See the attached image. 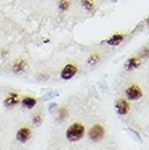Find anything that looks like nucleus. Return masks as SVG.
I'll return each mask as SVG.
<instances>
[{
	"mask_svg": "<svg viewBox=\"0 0 149 150\" xmlns=\"http://www.w3.org/2000/svg\"><path fill=\"white\" fill-rule=\"evenodd\" d=\"M65 135L70 142H78L85 135V126L81 122H75L67 127Z\"/></svg>",
	"mask_w": 149,
	"mask_h": 150,
	"instance_id": "obj_1",
	"label": "nucleus"
},
{
	"mask_svg": "<svg viewBox=\"0 0 149 150\" xmlns=\"http://www.w3.org/2000/svg\"><path fill=\"white\" fill-rule=\"evenodd\" d=\"M104 134H106V129L104 127L101 125V124H96L94 125L93 127L90 128L89 132H88V137L92 142H100L101 139L104 137Z\"/></svg>",
	"mask_w": 149,
	"mask_h": 150,
	"instance_id": "obj_2",
	"label": "nucleus"
},
{
	"mask_svg": "<svg viewBox=\"0 0 149 150\" xmlns=\"http://www.w3.org/2000/svg\"><path fill=\"white\" fill-rule=\"evenodd\" d=\"M125 96H126L127 100L136 101V100L143 97V89L138 85H135V84L130 85L125 89Z\"/></svg>",
	"mask_w": 149,
	"mask_h": 150,
	"instance_id": "obj_3",
	"label": "nucleus"
},
{
	"mask_svg": "<svg viewBox=\"0 0 149 150\" xmlns=\"http://www.w3.org/2000/svg\"><path fill=\"white\" fill-rule=\"evenodd\" d=\"M78 71V68L75 65L74 63H69L67 64L63 69H62V71H61V79H71L73 76H74Z\"/></svg>",
	"mask_w": 149,
	"mask_h": 150,
	"instance_id": "obj_4",
	"label": "nucleus"
},
{
	"mask_svg": "<svg viewBox=\"0 0 149 150\" xmlns=\"http://www.w3.org/2000/svg\"><path fill=\"white\" fill-rule=\"evenodd\" d=\"M116 112H118V114H120V115H126L131 110L130 102L127 101L126 99L121 98V99H119V100L116 101Z\"/></svg>",
	"mask_w": 149,
	"mask_h": 150,
	"instance_id": "obj_5",
	"label": "nucleus"
},
{
	"mask_svg": "<svg viewBox=\"0 0 149 150\" xmlns=\"http://www.w3.org/2000/svg\"><path fill=\"white\" fill-rule=\"evenodd\" d=\"M19 102H20V95L18 93H10L6 97L4 103L7 108H12V107L18 105Z\"/></svg>",
	"mask_w": 149,
	"mask_h": 150,
	"instance_id": "obj_6",
	"label": "nucleus"
},
{
	"mask_svg": "<svg viewBox=\"0 0 149 150\" xmlns=\"http://www.w3.org/2000/svg\"><path fill=\"white\" fill-rule=\"evenodd\" d=\"M32 132L28 127H21L16 133V139L19 140L20 143H26L28 139L31 138Z\"/></svg>",
	"mask_w": 149,
	"mask_h": 150,
	"instance_id": "obj_7",
	"label": "nucleus"
},
{
	"mask_svg": "<svg viewBox=\"0 0 149 150\" xmlns=\"http://www.w3.org/2000/svg\"><path fill=\"white\" fill-rule=\"evenodd\" d=\"M142 64V59L139 57H132L130 59H127V61L125 62V70L127 71H132L135 69L139 68V65Z\"/></svg>",
	"mask_w": 149,
	"mask_h": 150,
	"instance_id": "obj_8",
	"label": "nucleus"
},
{
	"mask_svg": "<svg viewBox=\"0 0 149 150\" xmlns=\"http://www.w3.org/2000/svg\"><path fill=\"white\" fill-rule=\"evenodd\" d=\"M125 38V34L123 33H116V34L111 35L110 37L106 40V42L110 46H119Z\"/></svg>",
	"mask_w": 149,
	"mask_h": 150,
	"instance_id": "obj_9",
	"label": "nucleus"
},
{
	"mask_svg": "<svg viewBox=\"0 0 149 150\" xmlns=\"http://www.w3.org/2000/svg\"><path fill=\"white\" fill-rule=\"evenodd\" d=\"M26 68H27V62H26L24 59H19V60H16L14 63H13V65H12V70H13V72H14V73H18V74L23 73V72L26 70Z\"/></svg>",
	"mask_w": 149,
	"mask_h": 150,
	"instance_id": "obj_10",
	"label": "nucleus"
},
{
	"mask_svg": "<svg viewBox=\"0 0 149 150\" xmlns=\"http://www.w3.org/2000/svg\"><path fill=\"white\" fill-rule=\"evenodd\" d=\"M37 103V100L36 98L31 97V96H27V97H24L22 100V105L24 108H27V109H32L34 108Z\"/></svg>",
	"mask_w": 149,
	"mask_h": 150,
	"instance_id": "obj_11",
	"label": "nucleus"
},
{
	"mask_svg": "<svg viewBox=\"0 0 149 150\" xmlns=\"http://www.w3.org/2000/svg\"><path fill=\"white\" fill-rule=\"evenodd\" d=\"M81 4L85 10L89 12L95 11V9H96V4H95L94 0H81Z\"/></svg>",
	"mask_w": 149,
	"mask_h": 150,
	"instance_id": "obj_12",
	"label": "nucleus"
},
{
	"mask_svg": "<svg viewBox=\"0 0 149 150\" xmlns=\"http://www.w3.org/2000/svg\"><path fill=\"white\" fill-rule=\"evenodd\" d=\"M99 61H100V54L97 52H95V53H92V54L88 57L87 63L89 64V65H95V64H97Z\"/></svg>",
	"mask_w": 149,
	"mask_h": 150,
	"instance_id": "obj_13",
	"label": "nucleus"
},
{
	"mask_svg": "<svg viewBox=\"0 0 149 150\" xmlns=\"http://www.w3.org/2000/svg\"><path fill=\"white\" fill-rule=\"evenodd\" d=\"M67 116H69V111L65 107H62V108H60L59 112H58V119L59 121H64L67 119Z\"/></svg>",
	"mask_w": 149,
	"mask_h": 150,
	"instance_id": "obj_14",
	"label": "nucleus"
},
{
	"mask_svg": "<svg viewBox=\"0 0 149 150\" xmlns=\"http://www.w3.org/2000/svg\"><path fill=\"white\" fill-rule=\"evenodd\" d=\"M71 6V0H60L59 4H58V7L61 11H67L69 10V8Z\"/></svg>",
	"mask_w": 149,
	"mask_h": 150,
	"instance_id": "obj_15",
	"label": "nucleus"
},
{
	"mask_svg": "<svg viewBox=\"0 0 149 150\" xmlns=\"http://www.w3.org/2000/svg\"><path fill=\"white\" fill-rule=\"evenodd\" d=\"M139 58H140V59H147V58H149V46H146V47H144V48L140 50Z\"/></svg>",
	"mask_w": 149,
	"mask_h": 150,
	"instance_id": "obj_16",
	"label": "nucleus"
},
{
	"mask_svg": "<svg viewBox=\"0 0 149 150\" xmlns=\"http://www.w3.org/2000/svg\"><path fill=\"white\" fill-rule=\"evenodd\" d=\"M41 121H43V117H41L40 113H36V114L33 116V123L34 124H36V125H39V124L41 123Z\"/></svg>",
	"mask_w": 149,
	"mask_h": 150,
	"instance_id": "obj_17",
	"label": "nucleus"
},
{
	"mask_svg": "<svg viewBox=\"0 0 149 150\" xmlns=\"http://www.w3.org/2000/svg\"><path fill=\"white\" fill-rule=\"evenodd\" d=\"M145 22L147 23V24H149V16L148 18H146V20H145Z\"/></svg>",
	"mask_w": 149,
	"mask_h": 150,
	"instance_id": "obj_18",
	"label": "nucleus"
}]
</instances>
